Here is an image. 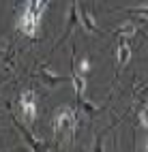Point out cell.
<instances>
[{"mask_svg": "<svg viewBox=\"0 0 148 152\" xmlns=\"http://www.w3.org/2000/svg\"><path fill=\"white\" fill-rule=\"evenodd\" d=\"M75 111L69 109V107H58L56 114H54V133L60 135L62 129H71V135H73V129H75Z\"/></svg>", "mask_w": 148, "mask_h": 152, "instance_id": "cell-1", "label": "cell"}, {"mask_svg": "<svg viewBox=\"0 0 148 152\" xmlns=\"http://www.w3.org/2000/svg\"><path fill=\"white\" fill-rule=\"evenodd\" d=\"M39 17H41V13H39V11L26 9L24 15L19 17V22H17V28L22 30L24 34H28V37L37 34V30H39Z\"/></svg>", "mask_w": 148, "mask_h": 152, "instance_id": "cell-2", "label": "cell"}, {"mask_svg": "<svg viewBox=\"0 0 148 152\" xmlns=\"http://www.w3.org/2000/svg\"><path fill=\"white\" fill-rule=\"evenodd\" d=\"M19 109L24 111V116H26L28 122H32V120L37 118V99H34V92H30V90L22 92V96H19Z\"/></svg>", "mask_w": 148, "mask_h": 152, "instance_id": "cell-3", "label": "cell"}, {"mask_svg": "<svg viewBox=\"0 0 148 152\" xmlns=\"http://www.w3.org/2000/svg\"><path fill=\"white\" fill-rule=\"evenodd\" d=\"M80 22V2L77 0H73L71 2V9H69V17H67V28H64V34L60 37V41H64V39L69 37V32L73 30V26Z\"/></svg>", "mask_w": 148, "mask_h": 152, "instance_id": "cell-4", "label": "cell"}, {"mask_svg": "<svg viewBox=\"0 0 148 152\" xmlns=\"http://www.w3.org/2000/svg\"><path fill=\"white\" fill-rule=\"evenodd\" d=\"M80 22H82V26L86 28V32H90V34H101V30L97 28V24H95L92 15L88 13L86 9H82V11H80Z\"/></svg>", "mask_w": 148, "mask_h": 152, "instance_id": "cell-5", "label": "cell"}, {"mask_svg": "<svg viewBox=\"0 0 148 152\" xmlns=\"http://www.w3.org/2000/svg\"><path fill=\"white\" fill-rule=\"evenodd\" d=\"M39 77L43 79L45 86H52V88H56L58 84H62V82H67V79H69V77H64V75H52V73H47V69H41V71H39Z\"/></svg>", "mask_w": 148, "mask_h": 152, "instance_id": "cell-6", "label": "cell"}, {"mask_svg": "<svg viewBox=\"0 0 148 152\" xmlns=\"http://www.w3.org/2000/svg\"><path fill=\"white\" fill-rule=\"evenodd\" d=\"M13 122H15V126H17V131H19V133H22V135H24V139H26V144H28V146H30V148H34V150H41V148H45L43 144H39V141H37V139H34V137L30 135V131H28L26 126H22V124H19V122H17V120H13Z\"/></svg>", "mask_w": 148, "mask_h": 152, "instance_id": "cell-7", "label": "cell"}, {"mask_svg": "<svg viewBox=\"0 0 148 152\" xmlns=\"http://www.w3.org/2000/svg\"><path fill=\"white\" fill-rule=\"evenodd\" d=\"M129 60H131V49H129V45H127V43H122L120 47H118V64L125 66Z\"/></svg>", "mask_w": 148, "mask_h": 152, "instance_id": "cell-8", "label": "cell"}, {"mask_svg": "<svg viewBox=\"0 0 148 152\" xmlns=\"http://www.w3.org/2000/svg\"><path fill=\"white\" fill-rule=\"evenodd\" d=\"M135 32H137L135 24H133V22H127V24H122L120 28H118V30H116L114 34H118V37H133Z\"/></svg>", "mask_w": 148, "mask_h": 152, "instance_id": "cell-9", "label": "cell"}, {"mask_svg": "<svg viewBox=\"0 0 148 152\" xmlns=\"http://www.w3.org/2000/svg\"><path fill=\"white\" fill-rule=\"evenodd\" d=\"M73 69H75V64H73ZM77 73H82V75H86L88 71H90V62H88V58H84L82 62H80V69H75Z\"/></svg>", "mask_w": 148, "mask_h": 152, "instance_id": "cell-10", "label": "cell"}, {"mask_svg": "<svg viewBox=\"0 0 148 152\" xmlns=\"http://www.w3.org/2000/svg\"><path fill=\"white\" fill-rule=\"evenodd\" d=\"M127 11L137 13V15H142V17H148V7H131V9H127Z\"/></svg>", "mask_w": 148, "mask_h": 152, "instance_id": "cell-11", "label": "cell"}, {"mask_svg": "<svg viewBox=\"0 0 148 152\" xmlns=\"http://www.w3.org/2000/svg\"><path fill=\"white\" fill-rule=\"evenodd\" d=\"M140 120H142L144 126H148V107H144V109L140 111Z\"/></svg>", "mask_w": 148, "mask_h": 152, "instance_id": "cell-12", "label": "cell"}]
</instances>
